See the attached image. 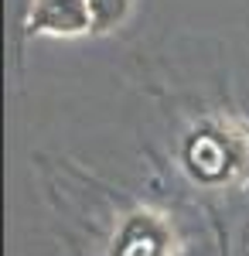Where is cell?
Masks as SVG:
<instances>
[{"label":"cell","mask_w":249,"mask_h":256,"mask_svg":"<svg viewBox=\"0 0 249 256\" xmlns=\"http://www.w3.org/2000/svg\"><path fill=\"white\" fill-rule=\"evenodd\" d=\"M242 253L249 256V222H246V229H242Z\"/></svg>","instance_id":"obj_6"},{"label":"cell","mask_w":249,"mask_h":256,"mask_svg":"<svg viewBox=\"0 0 249 256\" xmlns=\"http://www.w3.org/2000/svg\"><path fill=\"white\" fill-rule=\"evenodd\" d=\"M174 164L198 192L249 188V116L239 110H205L181 126Z\"/></svg>","instance_id":"obj_1"},{"label":"cell","mask_w":249,"mask_h":256,"mask_svg":"<svg viewBox=\"0 0 249 256\" xmlns=\"http://www.w3.org/2000/svg\"><path fill=\"white\" fill-rule=\"evenodd\" d=\"M102 256H184V236L168 208L120 198L110 208Z\"/></svg>","instance_id":"obj_2"},{"label":"cell","mask_w":249,"mask_h":256,"mask_svg":"<svg viewBox=\"0 0 249 256\" xmlns=\"http://www.w3.org/2000/svg\"><path fill=\"white\" fill-rule=\"evenodd\" d=\"M96 34V20L89 0H34L28 20H24V41L28 38H86Z\"/></svg>","instance_id":"obj_3"},{"label":"cell","mask_w":249,"mask_h":256,"mask_svg":"<svg viewBox=\"0 0 249 256\" xmlns=\"http://www.w3.org/2000/svg\"><path fill=\"white\" fill-rule=\"evenodd\" d=\"M34 0H7V18H10V52H14V65L20 62V44H24V20Z\"/></svg>","instance_id":"obj_5"},{"label":"cell","mask_w":249,"mask_h":256,"mask_svg":"<svg viewBox=\"0 0 249 256\" xmlns=\"http://www.w3.org/2000/svg\"><path fill=\"white\" fill-rule=\"evenodd\" d=\"M89 7L96 20V34H113L134 18L136 0H89Z\"/></svg>","instance_id":"obj_4"}]
</instances>
